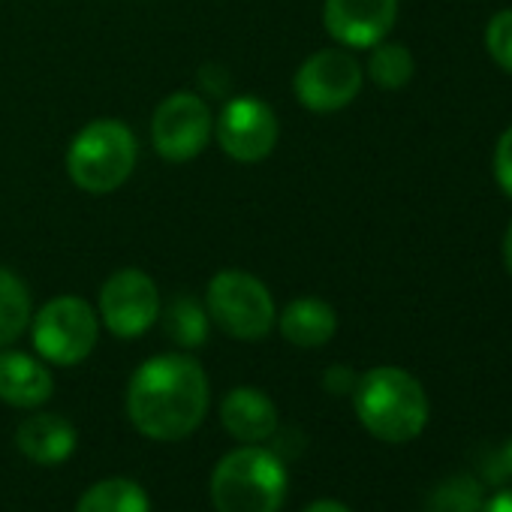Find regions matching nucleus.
<instances>
[{
	"label": "nucleus",
	"instance_id": "f257e3e1",
	"mask_svg": "<svg viewBox=\"0 0 512 512\" xmlns=\"http://www.w3.org/2000/svg\"><path fill=\"white\" fill-rule=\"evenodd\" d=\"M208 377L184 353H163L136 368L127 386V416L151 440L190 437L208 413Z\"/></svg>",
	"mask_w": 512,
	"mask_h": 512
},
{
	"label": "nucleus",
	"instance_id": "f03ea898",
	"mask_svg": "<svg viewBox=\"0 0 512 512\" xmlns=\"http://www.w3.org/2000/svg\"><path fill=\"white\" fill-rule=\"evenodd\" d=\"M353 407L365 431L383 443H407L428 425V395L422 383L395 365L365 371L356 380Z\"/></svg>",
	"mask_w": 512,
	"mask_h": 512
},
{
	"label": "nucleus",
	"instance_id": "7ed1b4c3",
	"mask_svg": "<svg viewBox=\"0 0 512 512\" xmlns=\"http://www.w3.org/2000/svg\"><path fill=\"white\" fill-rule=\"evenodd\" d=\"M287 500V467L278 452L244 443L223 455L211 473L217 512H281Z\"/></svg>",
	"mask_w": 512,
	"mask_h": 512
},
{
	"label": "nucleus",
	"instance_id": "20e7f679",
	"mask_svg": "<svg viewBox=\"0 0 512 512\" xmlns=\"http://www.w3.org/2000/svg\"><path fill=\"white\" fill-rule=\"evenodd\" d=\"M139 145L124 121L100 118L85 124L67 151L70 181L94 196L115 193L136 169Z\"/></svg>",
	"mask_w": 512,
	"mask_h": 512
},
{
	"label": "nucleus",
	"instance_id": "39448f33",
	"mask_svg": "<svg viewBox=\"0 0 512 512\" xmlns=\"http://www.w3.org/2000/svg\"><path fill=\"white\" fill-rule=\"evenodd\" d=\"M205 311L235 341H263L278 320L269 287L238 269H223L208 281Z\"/></svg>",
	"mask_w": 512,
	"mask_h": 512
},
{
	"label": "nucleus",
	"instance_id": "423d86ee",
	"mask_svg": "<svg viewBox=\"0 0 512 512\" xmlns=\"http://www.w3.org/2000/svg\"><path fill=\"white\" fill-rule=\"evenodd\" d=\"M31 338L46 362L70 368L94 353L100 338V320L85 299L58 296L46 302L31 320Z\"/></svg>",
	"mask_w": 512,
	"mask_h": 512
},
{
	"label": "nucleus",
	"instance_id": "0eeeda50",
	"mask_svg": "<svg viewBox=\"0 0 512 512\" xmlns=\"http://www.w3.org/2000/svg\"><path fill=\"white\" fill-rule=\"evenodd\" d=\"M214 133V118L208 103L193 91L169 94L151 118L154 151L169 163H187L199 157Z\"/></svg>",
	"mask_w": 512,
	"mask_h": 512
},
{
	"label": "nucleus",
	"instance_id": "6e6552de",
	"mask_svg": "<svg viewBox=\"0 0 512 512\" xmlns=\"http://www.w3.org/2000/svg\"><path fill=\"white\" fill-rule=\"evenodd\" d=\"M362 82V64L347 49H323L299 67L293 91L311 112H338L359 97Z\"/></svg>",
	"mask_w": 512,
	"mask_h": 512
},
{
	"label": "nucleus",
	"instance_id": "1a4fd4ad",
	"mask_svg": "<svg viewBox=\"0 0 512 512\" xmlns=\"http://www.w3.org/2000/svg\"><path fill=\"white\" fill-rule=\"evenodd\" d=\"M100 317L115 338H139L160 317L157 284L142 269H118L100 290Z\"/></svg>",
	"mask_w": 512,
	"mask_h": 512
},
{
	"label": "nucleus",
	"instance_id": "9d476101",
	"mask_svg": "<svg viewBox=\"0 0 512 512\" xmlns=\"http://www.w3.org/2000/svg\"><path fill=\"white\" fill-rule=\"evenodd\" d=\"M220 148L238 163H260L278 145V115L260 97H232L214 124Z\"/></svg>",
	"mask_w": 512,
	"mask_h": 512
},
{
	"label": "nucleus",
	"instance_id": "9b49d317",
	"mask_svg": "<svg viewBox=\"0 0 512 512\" xmlns=\"http://www.w3.org/2000/svg\"><path fill=\"white\" fill-rule=\"evenodd\" d=\"M398 19V0H326L323 25L344 49H374Z\"/></svg>",
	"mask_w": 512,
	"mask_h": 512
},
{
	"label": "nucleus",
	"instance_id": "f8f14e48",
	"mask_svg": "<svg viewBox=\"0 0 512 512\" xmlns=\"http://www.w3.org/2000/svg\"><path fill=\"white\" fill-rule=\"evenodd\" d=\"M220 422L241 443H263L278 431V407L266 392L238 386L223 398Z\"/></svg>",
	"mask_w": 512,
	"mask_h": 512
},
{
	"label": "nucleus",
	"instance_id": "ddd939ff",
	"mask_svg": "<svg viewBox=\"0 0 512 512\" xmlns=\"http://www.w3.org/2000/svg\"><path fill=\"white\" fill-rule=\"evenodd\" d=\"M55 392L52 371L19 350H4L0 353V401L10 407H43Z\"/></svg>",
	"mask_w": 512,
	"mask_h": 512
},
{
	"label": "nucleus",
	"instance_id": "4468645a",
	"mask_svg": "<svg viewBox=\"0 0 512 512\" xmlns=\"http://www.w3.org/2000/svg\"><path fill=\"white\" fill-rule=\"evenodd\" d=\"M76 428L70 425V419L58 416V413H37L28 416L19 431H16V443L22 449V455H28L37 464H61L73 455L76 449Z\"/></svg>",
	"mask_w": 512,
	"mask_h": 512
},
{
	"label": "nucleus",
	"instance_id": "2eb2a0df",
	"mask_svg": "<svg viewBox=\"0 0 512 512\" xmlns=\"http://www.w3.org/2000/svg\"><path fill=\"white\" fill-rule=\"evenodd\" d=\"M278 326H281L284 341H290L293 347H302V350H314V347H323L335 338L338 314L329 302L305 296V299L290 302L281 311Z\"/></svg>",
	"mask_w": 512,
	"mask_h": 512
},
{
	"label": "nucleus",
	"instance_id": "dca6fc26",
	"mask_svg": "<svg viewBox=\"0 0 512 512\" xmlns=\"http://www.w3.org/2000/svg\"><path fill=\"white\" fill-rule=\"evenodd\" d=\"M34 320L31 293L19 275L0 266V350L19 341Z\"/></svg>",
	"mask_w": 512,
	"mask_h": 512
},
{
	"label": "nucleus",
	"instance_id": "f3484780",
	"mask_svg": "<svg viewBox=\"0 0 512 512\" xmlns=\"http://www.w3.org/2000/svg\"><path fill=\"white\" fill-rule=\"evenodd\" d=\"M76 512H151V500L133 479H103L79 497Z\"/></svg>",
	"mask_w": 512,
	"mask_h": 512
},
{
	"label": "nucleus",
	"instance_id": "a211bd4d",
	"mask_svg": "<svg viewBox=\"0 0 512 512\" xmlns=\"http://www.w3.org/2000/svg\"><path fill=\"white\" fill-rule=\"evenodd\" d=\"M160 317H163L166 338H172L178 347L196 350V347H202L208 341L211 317L193 296H175Z\"/></svg>",
	"mask_w": 512,
	"mask_h": 512
},
{
	"label": "nucleus",
	"instance_id": "6ab92c4d",
	"mask_svg": "<svg viewBox=\"0 0 512 512\" xmlns=\"http://www.w3.org/2000/svg\"><path fill=\"white\" fill-rule=\"evenodd\" d=\"M416 73V61L410 55L407 46L401 43H377L371 49V58H368V76L374 85H380L383 91H398L404 85H410Z\"/></svg>",
	"mask_w": 512,
	"mask_h": 512
},
{
	"label": "nucleus",
	"instance_id": "aec40b11",
	"mask_svg": "<svg viewBox=\"0 0 512 512\" xmlns=\"http://www.w3.org/2000/svg\"><path fill=\"white\" fill-rule=\"evenodd\" d=\"M482 503H485L482 482L467 473H455L428 494L425 512H482Z\"/></svg>",
	"mask_w": 512,
	"mask_h": 512
},
{
	"label": "nucleus",
	"instance_id": "412c9836",
	"mask_svg": "<svg viewBox=\"0 0 512 512\" xmlns=\"http://www.w3.org/2000/svg\"><path fill=\"white\" fill-rule=\"evenodd\" d=\"M485 49H488V58L503 73L512 76V10L491 16V22L485 28Z\"/></svg>",
	"mask_w": 512,
	"mask_h": 512
},
{
	"label": "nucleus",
	"instance_id": "4be33fe9",
	"mask_svg": "<svg viewBox=\"0 0 512 512\" xmlns=\"http://www.w3.org/2000/svg\"><path fill=\"white\" fill-rule=\"evenodd\" d=\"M494 181L512 199V124L500 133L494 148Z\"/></svg>",
	"mask_w": 512,
	"mask_h": 512
},
{
	"label": "nucleus",
	"instance_id": "5701e85b",
	"mask_svg": "<svg viewBox=\"0 0 512 512\" xmlns=\"http://www.w3.org/2000/svg\"><path fill=\"white\" fill-rule=\"evenodd\" d=\"M356 380H359V374H356L353 368H347V365H332V368L323 374V386H326L332 395H347V392H353V389H356Z\"/></svg>",
	"mask_w": 512,
	"mask_h": 512
},
{
	"label": "nucleus",
	"instance_id": "b1692460",
	"mask_svg": "<svg viewBox=\"0 0 512 512\" xmlns=\"http://www.w3.org/2000/svg\"><path fill=\"white\" fill-rule=\"evenodd\" d=\"M488 479L491 482H512V437L488 458Z\"/></svg>",
	"mask_w": 512,
	"mask_h": 512
},
{
	"label": "nucleus",
	"instance_id": "393cba45",
	"mask_svg": "<svg viewBox=\"0 0 512 512\" xmlns=\"http://www.w3.org/2000/svg\"><path fill=\"white\" fill-rule=\"evenodd\" d=\"M482 512H512V488L497 491L494 497H488L482 503Z\"/></svg>",
	"mask_w": 512,
	"mask_h": 512
},
{
	"label": "nucleus",
	"instance_id": "a878e982",
	"mask_svg": "<svg viewBox=\"0 0 512 512\" xmlns=\"http://www.w3.org/2000/svg\"><path fill=\"white\" fill-rule=\"evenodd\" d=\"M305 512H353V509H347V506L338 503V500H317V503H311Z\"/></svg>",
	"mask_w": 512,
	"mask_h": 512
},
{
	"label": "nucleus",
	"instance_id": "bb28decb",
	"mask_svg": "<svg viewBox=\"0 0 512 512\" xmlns=\"http://www.w3.org/2000/svg\"><path fill=\"white\" fill-rule=\"evenodd\" d=\"M503 266H506V272L512 278V223H509V229L503 235Z\"/></svg>",
	"mask_w": 512,
	"mask_h": 512
}]
</instances>
